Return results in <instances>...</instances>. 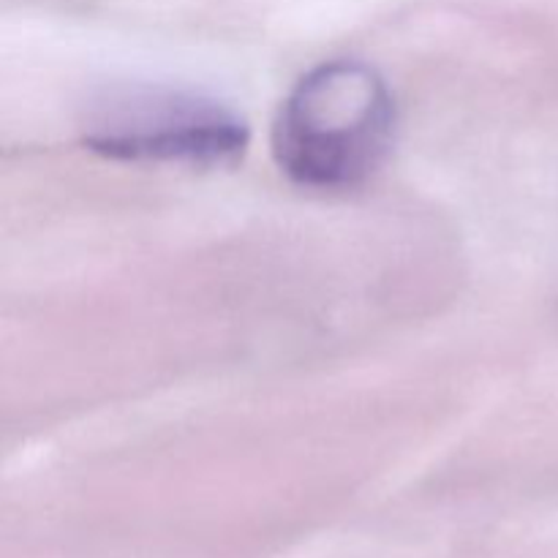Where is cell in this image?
I'll return each mask as SVG.
<instances>
[{
  "instance_id": "2",
  "label": "cell",
  "mask_w": 558,
  "mask_h": 558,
  "mask_svg": "<svg viewBox=\"0 0 558 558\" xmlns=\"http://www.w3.org/2000/svg\"><path fill=\"white\" fill-rule=\"evenodd\" d=\"M90 150L118 161L227 167L248 147V125L210 96L161 85L114 87L87 107Z\"/></svg>"
},
{
  "instance_id": "1",
  "label": "cell",
  "mask_w": 558,
  "mask_h": 558,
  "mask_svg": "<svg viewBox=\"0 0 558 558\" xmlns=\"http://www.w3.org/2000/svg\"><path fill=\"white\" fill-rule=\"evenodd\" d=\"M396 104L371 65L332 60L294 85L272 125V156L292 183L343 191L363 183L392 145Z\"/></svg>"
}]
</instances>
